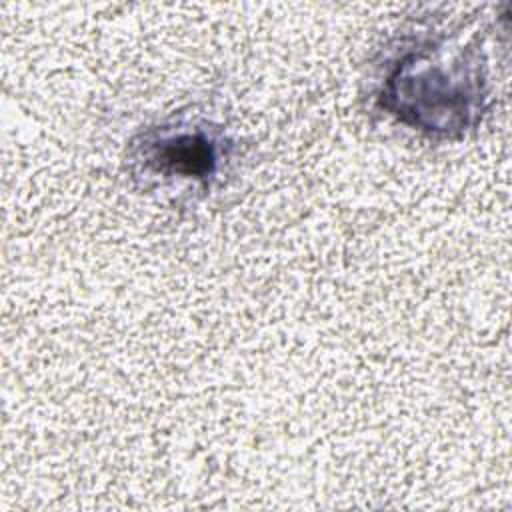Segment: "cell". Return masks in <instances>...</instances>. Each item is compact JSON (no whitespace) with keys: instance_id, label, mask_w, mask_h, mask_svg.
Here are the masks:
<instances>
[{"instance_id":"6da1fadb","label":"cell","mask_w":512,"mask_h":512,"mask_svg":"<svg viewBox=\"0 0 512 512\" xmlns=\"http://www.w3.org/2000/svg\"><path fill=\"white\" fill-rule=\"evenodd\" d=\"M460 64L448 72L426 60L424 52H414L398 60L382 92V104L400 120L430 132L450 134L472 124V116L482 108V78Z\"/></svg>"},{"instance_id":"7a4b0ae2","label":"cell","mask_w":512,"mask_h":512,"mask_svg":"<svg viewBox=\"0 0 512 512\" xmlns=\"http://www.w3.org/2000/svg\"><path fill=\"white\" fill-rule=\"evenodd\" d=\"M222 156L220 136L196 124L150 128L136 144V160L144 164V172L194 180L204 188L216 178Z\"/></svg>"}]
</instances>
